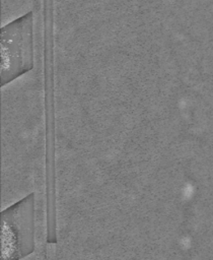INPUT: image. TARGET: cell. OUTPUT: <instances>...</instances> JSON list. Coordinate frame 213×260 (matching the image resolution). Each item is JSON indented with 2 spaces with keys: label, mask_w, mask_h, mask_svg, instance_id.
<instances>
[{
  "label": "cell",
  "mask_w": 213,
  "mask_h": 260,
  "mask_svg": "<svg viewBox=\"0 0 213 260\" xmlns=\"http://www.w3.org/2000/svg\"><path fill=\"white\" fill-rule=\"evenodd\" d=\"M1 260H21L34 251V193L3 209Z\"/></svg>",
  "instance_id": "obj_2"
},
{
  "label": "cell",
  "mask_w": 213,
  "mask_h": 260,
  "mask_svg": "<svg viewBox=\"0 0 213 260\" xmlns=\"http://www.w3.org/2000/svg\"><path fill=\"white\" fill-rule=\"evenodd\" d=\"M1 86L33 68V15L28 11L1 27Z\"/></svg>",
  "instance_id": "obj_1"
}]
</instances>
